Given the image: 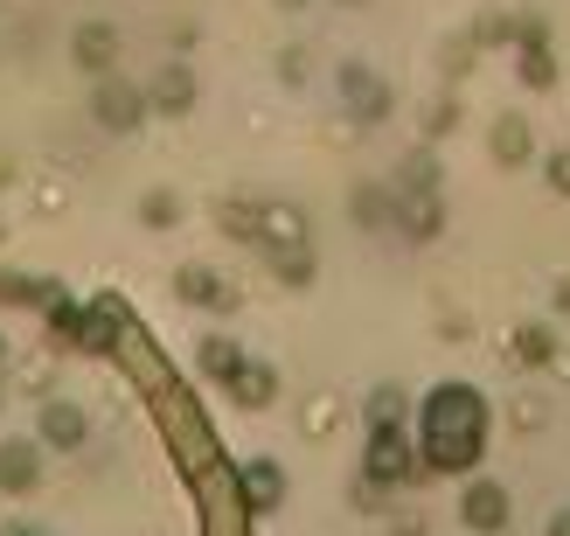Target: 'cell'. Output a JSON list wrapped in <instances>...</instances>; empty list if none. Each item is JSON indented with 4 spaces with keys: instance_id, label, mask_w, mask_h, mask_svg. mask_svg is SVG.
Returning <instances> with one entry per match:
<instances>
[{
    "instance_id": "cell-1",
    "label": "cell",
    "mask_w": 570,
    "mask_h": 536,
    "mask_svg": "<svg viewBox=\"0 0 570 536\" xmlns=\"http://www.w3.org/2000/svg\"><path fill=\"white\" fill-rule=\"evenodd\" d=\"M424 467L439 474H466L480 454H488V405H480L473 383H445L424 398Z\"/></svg>"
},
{
    "instance_id": "cell-2",
    "label": "cell",
    "mask_w": 570,
    "mask_h": 536,
    "mask_svg": "<svg viewBox=\"0 0 570 536\" xmlns=\"http://www.w3.org/2000/svg\"><path fill=\"white\" fill-rule=\"evenodd\" d=\"M154 411H160V432H167V446H175V460H181V474L195 481V474H209L216 467V432H209V418L195 411V398L181 383H160L154 390Z\"/></svg>"
},
{
    "instance_id": "cell-3",
    "label": "cell",
    "mask_w": 570,
    "mask_h": 536,
    "mask_svg": "<svg viewBox=\"0 0 570 536\" xmlns=\"http://www.w3.org/2000/svg\"><path fill=\"white\" fill-rule=\"evenodd\" d=\"M411 481V439H404V398L376 390L368 398V481L362 488H396Z\"/></svg>"
},
{
    "instance_id": "cell-4",
    "label": "cell",
    "mask_w": 570,
    "mask_h": 536,
    "mask_svg": "<svg viewBox=\"0 0 570 536\" xmlns=\"http://www.w3.org/2000/svg\"><path fill=\"white\" fill-rule=\"evenodd\" d=\"M195 495H203V536H244V488L223 460L195 474Z\"/></svg>"
},
{
    "instance_id": "cell-5",
    "label": "cell",
    "mask_w": 570,
    "mask_h": 536,
    "mask_svg": "<svg viewBox=\"0 0 570 536\" xmlns=\"http://www.w3.org/2000/svg\"><path fill=\"white\" fill-rule=\"evenodd\" d=\"M250 244L265 251V259H285V251H313L306 244V216L293 203H258L250 195Z\"/></svg>"
},
{
    "instance_id": "cell-6",
    "label": "cell",
    "mask_w": 570,
    "mask_h": 536,
    "mask_svg": "<svg viewBox=\"0 0 570 536\" xmlns=\"http://www.w3.org/2000/svg\"><path fill=\"white\" fill-rule=\"evenodd\" d=\"M147 91L139 84H126V77H98V91H91V119L105 126V133H139V119H147Z\"/></svg>"
},
{
    "instance_id": "cell-7",
    "label": "cell",
    "mask_w": 570,
    "mask_h": 536,
    "mask_svg": "<svg viewBox=\"0 0 570 536\" xmlns=\"http://www.w3.org/2000/svg\"><path fill=\"white\" fill-rule=\"evenodd\" d=\"M111 355H126V370L139 377V390H147V398H154L160 383H175V370H167V362H160V349H154L147 334L132 328V314L119 321V334H111Z\"/></svg>"
},
{
    "instance_id": "cell-8",
    "label": "cell",
    "mask_w": 570,
    "mask_h": 536,
    "mask_svg": "<svg viewBox=\"0 0 570 536\" xmlns=\"http://www.w3.org/2000/svg\"><path fill=\"white\" fill-rule=\"evenodd\" d=\"M334 84H341V98L355 105V119H362V126H376L383 111H390V91H383V77L368 70V64H341V77H334Z\"/></svg>"
},
{
    "instance_id": "cell-9",
    "label": "cell",
    "mask_w": 570,
    "mask_h": 536,
    "mask_svg": "<svg viewBox=\"0 0 570 536\" xmlns=\"http://www.w3.org/2000/svg\"><path fill=\"white\" fill-rule=\"evenodd\" d=\"M175 293L188 306H209V314H230V306H237V286H230V279H216L209 265H181L175 272Z\"/></svg>"
},
{
    "instance_id": "cell-10",
    "label": "cell",
    "mask_w": 570,
    "mask_h": 536,
    "mask_svg": "<svg viewBox=\"0 0 570 536\" xmlns=\"http://www.w3.org/2000/svg\"><path fill=\"white\" fill-rule=\"evenodd\" d=\"M70 56H77L91 77H111V64H119V28H111V21H83L77 42H70Z\"/></svg>"
},
{
    "instance_id": "cell-11",
    "label": "cell",
    "mask_w": 570,
    "mask_h": 536,
    "mask_svg": "<svg viewBox=\"0 0 570 536\" xmlns=\"http://www.w3.org/2000/svg\"><path fill=\"white\" fill-rule=\"evenodd\" d=\"M460 516H466L480 536H501V529H508V488H501V481H473L466 501H460Z\"/></svg>"
},
{
    "instance_id": "cell-12",
    "label": "cell",
    "mask_w": 570,
    "mask_h": 536,
    "mask_svg": "<svg viewBox=\"0 0 570 536\" xmlns=\"http://www.w3.org/2000/svg\"><path fill=\"white\" fill-rule=\"evenodd\" d=\"M147 105H154V111H175V119H181V111L195 105V70L181 64V56H167V64H160V77H154Z\"/></svg>"
},
{
    "instance_id": "cell-13",
    "label": "cell",
    "mask_w": 570,
    "mask_h": 536,
    "mask_svg": "<svg viewBox=\"0 0 570 536\" xmlns=\"http://www.w3.org/2000/svg\"><path fill=\"white\" fill-rule=\"evenodd\" d=\"M237 488H244V509H278L285 501V467L278 460H250L237 474Z\"/></svg>"
},
{
    "instance_id": "cell-14",
    "label": "cell",
    "mask_w": 570,
    "mask_h": 536,
    "mask_svg": "<svg viewBox=\"0 0 570 536\" xmlns=\"http://www.w3.org/2000/svg\"><path fill=\"white\" fill-rule=\"evenodd\" d=\"M488 147H494V160H501V167H522V160L535 154L529 119H522V111H501V119H494V133H488Z\"/></svg>"
},
{
    "instance_id": "cell-15",
    "label": "cell",
    "mask_w": 570,
    "mask_h": 536,
    "mask_svg": "<svg viewBox=\"0 0 570 536\" xmlns=\"http://www.w3.org/2000/svg\"><path fill=\"white\" fill-rule=\"evenodd\" d=\"M36 481H42V460H36V446L8 439V446H0V488H8V495H28Z\"/></svg>"
},
{
    "instance_id": "cell-16",
    "label": "cell",
    "mask_w": 570,
    "mask_h": 536,
    "mask_svg": "<svg viewBox=\"0 0 570 536\" xmlns=\"http://www.w3.org/2000/svg\"><path fill=\"white\" fill-rule=\"evenodd\" d=\"M42 446H83V411L42 398Z\"/></svg>"
},
{
    "instance_id": "cell-17",
    "label": "cell",
    "mask_w": 570,
    "mask_h": 536,
    "mask_svg": "<svg viewBox=\"0 0 570 536\" xmlns=\"http://www.w3.org/2000/svg\"><path fill=\"white\" fill-rule=\"evenodd\" d=\"M230 390H237V405L265 411V405H272V390H278V370H272V362H244V370L230 377Z\"/></svg>"
},
{
    "instance_id": "cell-18",
    "label": "cell",
    "mask_w": 570,
    "mask_h": 536,
    "mask_svg": "<svg viewBox=\"0 0 570 536\" xmlns=\"http://www.w3.org/2000/svg\"><path fill=\"white\" fill-rule=\"evenodd\" d=\"M139 223H147V231L181 223V195H175V188H147V195H139Z\"/></svg>"
},
{
    "instance_id": "cell-19",
    "label": "cell",
    "mask_w": 570,
    "mask_h": 536,
    "mask_svg": "<svg viewBox=\"0 0 570 536\" xmlns=\"http://www.w3.org/2000/svg\"><path fill=\"white\" fill-rule=\"evenodd\" d=\"M0 300H14V306H49L56 286H42V279H28V272H0Z\"/></svg>"
},
{
    "instance_id": "cell-20",
    "label": "cell",
    "mask_w": 570,
    "mask_h": 536,
    "mask_svg": "<svg viewBox=\"0 0 570 536\" xmlns=\"http://www.w3.org/2000/svg\"><path fill=\"white\" fill-rule=\"evenodd\" d=\"M203 370H209L216 383H230V377L244 370V349H237V342H223V334H209V342H203Z\"/></svg>"
},
{
    "instance_id": "cell-21",
    "label": "cell",
    "mask_w": 570,
    "mask_h": 536,
    "mask_svg": "<svg viewBox=\"0 0 570 536\" xmlns=\"http://www.w3.org/2000/svg\"><path fill=\"white\" fill-rule=\"evenodd\" d=\"M515 355H522V362H550V355H557V334H550V328H522V334H515Z\"/></svg>"
},
{
    "instance_id": "cell-22",
    "label": "cell",
    "mask_w": 570,
    "mask_h": 536,
    "mask_svg": "<svg viewBox=\"0 0 570 536\" xmlns=\"http://www.w3.org/2000/svg\"><path fill=\"white\" fill-rule=\"evenodd\" d=\"M543 418H550V405L535 398V390H529V398H515V426H522V432H535V426H543Z\"/></svg>"
},
{
    "instance_id": "cell-23",
    "label": "cell",
    "mask_w": 570,
    "mask_h": 536,
    "mask_svg": "<svg viewBox=\"0 0 570 536\" xmlns=\"http://www.w3.org/2000/svg\"><path fill=\"white\" fill-rule=\"evenodd\" d=\"M8 370H14V377H21V383H28V390L42 398V383H49V362H42V355H28V362H8Z\"/></svg>"
},
{
    "instance_id": "cell-24",
    "label": "cell",
    "mask_w": 570,
    "mask_h": 536,
    "mask_svg": "<svg viewBox=\"0 0 570 536\" xmlns=\"http://www.w3.org/2000/svg\"><path fill=\"white\" fill-rule=\"evenodd\" d=\"M327 426H334V398H327V390H321V398L306 405V432H327Z\"/></svg>"
},
{
    "instance_id": "cell-25",
    "label": "cell",
    "mask_w": 570,
    "mask_h": 536,
    "mask_svg": "<svg viewBox=\"0 0 570 536\" xmlns=\"http://www.w3.org/2000/svg\"><path fill=\"white\" fill-rule=\"evenodd\" d=\"M543 175H550V188H557V195H570V147H557V154H550Z\"/></svg>"
},
{
    "instance_id": "cell-26",
    "label": "cell",
    "mask_w": 570,
    "mask_h": 536,
    "mask_svg": "<svg viewBox=\"0 0 570 536\" xmlns=\"http://www.w3.org/2000/svg\"><path fill=\"white\" fill-rule=\"evenodd\" d=\"M299 56H306V49H285V56H278V77H285V84H299V77H306Z\"/></svg>"
},
{
    "instance_id": "cell-27",
    "label": "cell",
    "mask_w": 570,
    "mask_h": 536,
    "mask_svg": "<svg viewBox=\"0 0 570 536\" xmlns=\"http://www.w3.org/2000/svg\"><path fill=\"white\" fill-rule=\"evenodd\" d=\"M550 536H570V509H557V516H550Z\"/></svg>"
},
{
    "instance_id": "cell-28",
    "label": "cell",
    "mask_w": 570,
    "mask_h": 536,
    "mask_svg": "<svg viewBox=\"0 0 570 536\" xmlns=\"http://www.w3.org/2000/svg\"><path fill=\"white\" fill-rule=\"evenodd\" d=\"M8 175H14V160H8V154H0V182H8Z\"/></svg>"
},
{
    "instance_id": "cell-29",
    "label": "cell",
    "mask_w": 570,
    "mask_h": 536,
    "mask_svg": "<svg viewBox=\"0 0 570 536\" xmlns=\"http://www.w3.org/2000/svg\"><path fill=\"white\" fill-rule=\"evenodd\" d=\"M0 370H8V334H0Z\"/></svg>"
},
{
    "instance_id": "cell-30",
    "label": "cell",
    "mask_w": 570,
    "mask_h": 536,
    "mask_svg": "<svg viewBox=\"0 0 570 536\" xmlns=\"http://www.w3.org/2000/svg\"><path fill=\"white\" fill-rule=\"evenodd\" d=\"M0 398H8V390H0Z\"/></svg>"
},
{
    "instance_id": "cell-31",
    "label": "cell",
    "mask_w": 570,
    "mask_h": 536,
    "mask_svg": "<svg viewBox=\"0 0 570 536\" xmlns=\"http://www.w3.org/2000/svg\"><path fill=\"white\" fill-rule=\"evenodd\" d=\"M501 536H508V529H501Z\"/></svg>"
}]
</instances>
